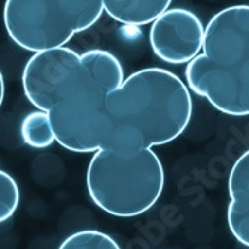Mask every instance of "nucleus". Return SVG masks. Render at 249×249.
<instances>
[{"instance_id":"obj_1","label":"nucleus","mask_w":249,"mask_h":249,"mask_svg":"<svg viewBox=\"0 0 249 249\" xmlns=\"http://www.w3.org/2000/svg\"><path fill=\"white\" fill-rule=\"evenodd\" d=\"M110 132L104 147L152 149L179 138L192 117V96L179 75L144 68L105 98Z\"/></svg>"},{"instance_id":"obj_2","label":"nucleus","mask_w":249,"mask_h":249,"mask_svg":"<svg viewBox=\"0 0 249 249\" xmlns=\"http://www.w3.org/2000/svg\"><path fill=\"white\" fill-rule=\"evenodd\" d=\"M201 51L185 68L189 92L227 116H249V5L213 15L204 27Z\"/></svg>"},{"instance_id":"obj_3","label":"nucleus","mask_w":249,"mask_h":249,"mask_svg":"<svg viewBox=\"0 0 249 249\" xmlns=\"http://www.w3.org/2000/svg\"><path fill=\"white\" fill-rule=\"evenodd\" d=\"M89 197L96 207L117 218H135L161 198L165 173L152 149L102 147L93 152L86 171Z\"/></svg>"},{"instance_id":"obj_4","label":"nucleus","mask_w":249,"mask_h":249,"mask_svg":"<svg viewBox=\"0 0 249 249\" xmlns=\"http://www.w3.org/2000/svg\"><path fill=\"white\" fill-rule=\"evenodd\" d=\"M107 93L86 74L47 111L57 143L75 153H93L107 144L110 132Z\"/></svg>"},{"instance_id":"obj_5","label":"nucleus","mask_w":249,"mask_h":249,"mask_svg":"<svg viewBox=\"0 0 249 249\" xmlns=\"http://www.w3.org/2000/svg\"><path fill=\"white\" fill-rule=\"evenodd\" d=\"M3 23L9 38L32 53L65 47L75 35L51 0H6Z\"/></svg>"},{"instance_id":"obj_6","label":"nucleus","mask_w":249,"mask_h":249,"mask_svg":"<svg viewBox=\"0 0 249 249\" xmlns=\"http://www.w3.org/2000/svg\"><path fill=\"white\" fill-rule=\"evenodd\" d=\"M83 75L77 51L59 47L33 53L23 69V90L27 101L41 111H48Z\"/></svg>"},{"instance_id":"obj_7","label":"nucleus","mask_w":249,"mask_h":249,"mask_svg":"<svg viewBox=\"0 0 249 249\" xmlns=\"http://www.w3.org/2000/svg\"><path fill=\"white\" fill-rule=\"evenodd\" d=\"M203 36L204 24L197 14L185 8H168L153 20L149 42L159 60L185 65L200 54Z\"/></svg>"},{"instance_id":"obj_8","label":"nucleus","mask_w":249,"mask_h":249,"mask_svg":"<svg viewBox=\"0 0 249 249\" xmlns=\"http://www.w3.org/2000/svg\"><path fill=\"white\" fill-rule=\"evenodd\" d=\"M228 194L227 224L230 233L240 245L249 248V149L236 159L230 170Z\"/></svg>"},{"instance_id":"obj_9","label":"nucleus","mask_w":249,"mask_h":249,"mask_svg":"<svg viewBox=\"0 0 249 249\" xmlns=\"http://www.w3.org/2000/svg\"><path fill=\"white\" fill-rule=\"evenodd\" d=\"M173 0H102L104 12L120 24L141 27L152 24Z\"/></svg>"},{"instance_id":"obj_10","label":"nucleus","mask_w":249,"mask_h":249,"mask_svg":"<svg viewBox=\"0 0 249 249\" xmlns=\"http://www.w3.org/2000/svg\"><path fill=\"white\" fill-rule=\"evenodd\" d=\"M83 69L86 74L90 77L102 90L108 95L117 87L122 86L124 81V72L120 60L113 54V53L93 48L87 50L83 54H80Z\"/></svg>"},{"instance_id":"obj_11","label":"nucleus","mask_w":249,"mask_h":249,"mask_svg":"<svg viewBox=\"0 0 249 249\" xmlns=\"http://www.w3.org/2000/svg\"><path fill=\"white\" fill-rule=\"evenodd\" d=\"M66 17L75 33L84 32L98 23L104 12L102 0H51Z\"/></svg>"},{"instance_id":"obj_12","label":"nucleus","mask_w":249,"mask_h":249,"mask_svg":"<svg viewBox=\"0 0 249 249\" xmlns=\"http://www.w3.org/2000/svg\"><path fill=\"white\" fill-rule=\"evenodd\" d=\"M20 135L23 143L33 149L50 147L56 141L47 111H32L24 116L20 124Z\"/></svg>"},{"instance_id":"obj_13","label":"nucleus","mask_w":249,"mask_h":249,"mask_svg":"<svg viewBox=\"0 0 249 249\" xmlns=\"http://www.w3.org/2000/svg\"><path fill=\"white\" fill-rule=\"evenodd\" d=\"M57 249H122L107 233L98 230H80L69 234Z\"/></svg>"},{"instance_id":"obj_14","label":"nucleus","mask_w":249,"mask_h":249,"mask_svg":"<svg viewBox=\"0 0 249 249\" xmlns=\"http://www.w3.org/2000/svg\"><path fill=\"white\" fill-rule=\"evenodd\" d=\"M20 204V188L14 177L0 168V224L11 219Z\"/></svg>"},{"instance_id":"obj_15","label":"nucleus","mask_w":249,"mask_h":249,"mask_svg":"<svg viewBox=\"0 0 249 249\" xmlns=\"http://www.w3.org/2000/svg\"><path fill=\"white\" fill-rule=\"evenodd\" d=\"M3 99H5V78H3L2 71H0V108H2Z\"/></svg>"}]
</instances>
